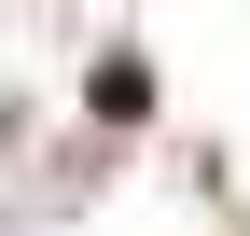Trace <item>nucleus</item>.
Returning <instances> with one entry per match:
<instances>
[{"mask_svg":"<svg viewBox=\"0 0 250 236\" xmlns=\"http://www.w3.org/2000/svg\"><path fill=\"white\" fill-rule=\"evenodd\" d=\"M98 111H111V125L153 111V70H139V56H98Z\"/></svg>","mask_w":250,"mask_h":236,"instance_id":"obj_1","label":"nucleus"}]
</instances>
